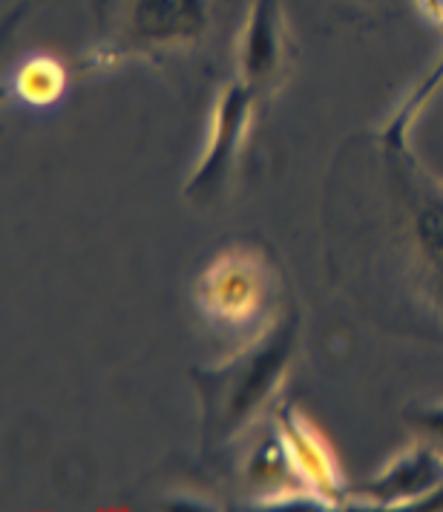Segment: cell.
<instances>
[{
    "label": "cell",
    "mask_w": 443,
    "mask_h": 512,
    "mask_svg": "<svg viewBox=\"0 0 443 512\" xmlns=\"http://www.w3.org/2000/svg\"><path fill=\"white\" fill-rule=\"evenodd\" d=\"M205 300L222 317H231V320L248 317L257 308V277H254V271L239 259H225L219 268H213V274L208 277Z\"/></svg>",
    "instance_id": "1"
},
{
    "label": "cell",
    "mask_w": 443,
    "mask_h": 512,
    "mask_svg": "<svg viewBox=\"0 0 443 512\" xmlns=\"http://www.w3.org/2000/svg\"><path fill=\"white\" fill-rule=\"evenodd\" d=\"M236 113H242V95L236 98L234 93H228V98H225V110H222L219 124H216L219 136L213 139V150H210L208 159L202 164L199 185H205L208 179H216L219 167L225 162V156H228V150H231V133H236Z\"/></svg>",
    "instance_id": "4"
},
{
    "label": "cell",
    "mask_w": 443,
    "mask_h": 512,
    "mask_svg": "<svg viewBox=\"0 0 443 512\" xmlns=\"http://www.w3.org/2000/svg\"><path fill=\"white\" fill-rule=\"evenodd\" d=\"M61 90H64V72L49 58H35L18 72V93L24 95L29 104L44 107L49 101H55Z\"/></svg>",
    "instance_id": "3"
},
{
    "label": "cell",
    "mask_w": 443,
    "mask_h": 512,
    "mask_svg": "<svg viewBox=\"0 0 443 512\" xmlns=\"http://www.w3.org/2000/svg\"><path fill=\"white\" fill-rule=\"evenodd\" d=\"M280 58V29L274 0H259L245 35V70L251 78H265Z\"/></svg>",
    "instance_id": "2"
}]
</instances>
